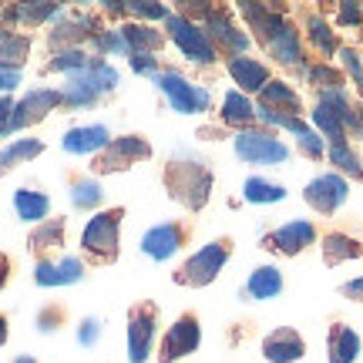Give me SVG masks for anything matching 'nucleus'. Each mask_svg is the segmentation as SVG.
I'll use <instances>...</instances> for the list:
<instances>
[{
  "instance_id": "1",
  "label": "nucleus",
  "mask_w": 363,
  "mask_h": 363,
  "mask_svg": "<svg viewBox=\"0 0 363 363\" xmlns=\"http://www.w3.org/2000/svg\"><path fill=\"white\" fill-rule=\"evenodd\" d=\"M233 13L246 24V34L269 54L276 65L289 67V71H296V74L306 71L303 34H299V27L289 21V13H286L283 7L256 4V0H239Z\"/></svg>"
},
{
  "instance_id": "2",
  "label": "nucleus",
  "mask_w": 363,
  "mask_h": 363,
  "mask_svg": "<svg viewBox=\"0 0 363 363\" xmlns=\"http://www.w3.org/2000/svg\"><path fill=\"white\" fill-rule=\"evenodd\" d=\"M162 185L169 192L172 202H179L185 212H202L212 202V189H216V172L212 162L195 155L189 148L172 152L165 169H162Z\"/></svg>"
},
{
  "instance_id": "3",
  "label": "nucleus",
  "mask_w": 363,
  "mask_h": 363,
  "mask_svg": "<svg viewBox=\"0 0 363 363\" xmlns=\"http://www.w3.org/2000/svg\"><path fill=\"white\" fill-rule=\"evenodd\" d=\"M235 252V239L233 235H219V239H212L206 246H199L189 256V259H182L172 272V283L175 286H185V289H206L219 279V272L225 269V262L233 259Z\"/></svg>"
},
{
  "instance_id": "4",
  "label": "nucleus",
  "mask_w": 363,
  "mask_h": 363,
  "mask_svg": "<svg viewBox=\"0 0 363 363\" xmlns=\"http://www.w3.org/2000/svg\"><path fill=\"white\" fill-rule=\"evenodd\" d=\"M118 67L108 65L104 57H91V65L78 74H67L65 88H61V98H65L67 108H91L101 98H108L111 91L118 88Z\"/></svg>"
},
{
  "instance_id": "5",
  "label": "nucleus",
  "mask_w": 363,
  "mask_h": 363,
  "mask_svg": "<svg viewBox=\"0 0 363 363\" xmlns=\"http://www.w3.org/2000/svg\"><path fill=\"white\" fill-rule=\"evenodd\" d=\"M121 222H125V208L121 206L94 212L81 229V252L91 262H101V266L115 262L118 252H121Z\"/></svg>"
},
{
  "instance_id": "6",
  "label": "nucleus",
  "mask_w": 363,
  "mask_h": 363,
  "mask_svg": "<svg viewBox=\"0 0 363 363\" xmlns=\"http://www.w3.org/2000/svg\"><path fill=\"white\" fill-rule=\"evenodd\" d=\"M162 98L169 101V108L175 115H208L212 111V91L206 84H195L182 74L179 67H162L152 78Z\"/></svg>"
},
{
  "instance_id": "7",
  "label": "nucleus",
  "mask_w": 363,
  "mask_h": 363,
  "mask_svg": "<svg viewBox=\"0 0 363 363\" xmlns=\"http://www.w3.org/2000/svg\"><path fill=\"white\" fill-rule=\"evenodd\" d=\"M233 152L242 165H259V169H276V165H286L293 148L269 128H249L233 135Z\"/></svg>"
},
{
  "instance_id": "8",
  "label": "nucleus",
  "mask_w": 363,
  "mask_h": 363,
  "mask_svg": "<svg viewBox=\"0 0 363 363\" xmlns=\"http://www.w3.org/2000/svg\"><path fill=\"white\" fill-rule=\"evenodd\" d=\"M199 27L206 30L208 44L216 48L219 57H235V54H246L252 38L246 34V27L239 24V17L233 13V7H216L208 4V11L199 17Z\"/></svg>"
},
{
  "instance_id": "9",
  "label": "nucleus",
  "mask_w": 363,
  "mask_h": 363,
  "mask_svg": "<svg viewBox=\"0 0 363 363\" xmlns=\"http://www.w3.org/2000/svg\"><path fill=\"white\" fill-rule=\"evenodd\" d=\"M158 303L142 299L128 306V326H125V340H128V363H148L158 347Z\"/></svg>"
},
{
  "instance_id": "10",
  "label": "nucleus",
  "mask_w": 363,
  "mask_h": 363,
  "mask_svg": "<svg viewBox=\"0 0 363 363\" xmlns=\"http://www.w3.org/2000/svg\"><path fill=\"white\" fill-rule=\"evenodd\" d=\"M165 38L179 48V54L185 61H192V65H199V67L219 65V54H216V48L208 44L206 30L195 24V21H189L185 13L172 11L169 17H165Z\"/></svg>"
},
{
  "instance_id": "11",
  "label": "nucleus",
  "mask_w": 363,
  "mask_h": 363,
  "mask_svg": "<svg viewBox=\"0 0 363 363\" xmlns=\"http://www.w3.org/2000/svg\"><path fill=\"white\" fill-rule=\"evenodd\" d=\"M152 142L145 138V135H118L108 142L104 152L91 158V172L94 175H115V172H128L135 165H142L152 158Z\"/></svg>"
},
{
  "instance_id": "12",
  "label": "nucleus",
  "mask_w": 363,
  "mask_h": 363,
  "mask_svg": "<svg viewBox=\"0 0 363 363\" xmlns=\"http://www.w3.org/2000/svg\"><path fill=\"white\" fill-rule=\"evenodd\" d=\"M316 242H320V233L310 219H289L259 235V249H266L269 256H283V259H296Z\"/></svg>"
},
{
  "instance_id": "13",
  "label": "nucleus",
  "mask_w": 363,
  "mask_h": 363,
  "mask_svg": "<svg viewBox=\"0 0 363 363\" xmlns=\"http://www.w3.org/2000/svg\"><path fill=\"white\" fill-rule=\"evenodd\" d=\"M202 347V323L192 310H185L175 316V323L162 333L155 347V360L158 363H179L185 357H192L195 350Z\"/></svg>"
},
{
  "instance_id": "14",
  "label": "nucleus",
  "mask_w": 363,
  "mask_h": 363,
  "mask_svg": "<svg viewBox=\"0 0 363 363\" xmlns=\"http://www.w3.org/2000/svg\"><path fill=\"white\" fill-rule=\"evenodd\" d=\"M189 239H192V222L169 219V222L152 225V229H145L138 249H142V256H148L152 262H169L189 246Z\"/></svg>"
},
{
  "instance_id": "15",
  "label": "nucleus",
  "mask_w": 363,
  "mask_h": 363,
  "mask_svg": "<svg viewBox=\"0 0 363 363\" xmlns=\"http://www.w3.org/2000/svg\"><path fill=\"white\" fill-rule=\"evenodd\" d=\"M61 104H65L61 88H34V91H27L21 101H13L11 121H7V128H4V138L30 128V125H38V121H44V118L51 115V111H57Z\"/></svg>"
},
{
  "instance_id": "16",
  "label": "nucleus",
  "mask_w": 363,
  "mask_h": 363,
  "mask_svg": "<svg viewBox=\"0 0 363 363\" xmlns=\"http://www.w3.org/2000/svg\"><path fill=\"white\" fill-rule=\"evenodd\" d=\"M347 199H350V182L337 172H323V175L306 182V189H303V202L316 216H337L347 206Z\"/></svg>"
},
{
  "instance_id": "17",
  "label": "nucleus",
  "mask_w": 363,
  "mask_h": 363,
  "mask_svg": "<svg viewBox=\"0 0 363 363\" xmlns=\"http://www.w3.org/2000/svg\"><path fill=\"white\" fill-rule=\"evenodd\" d=\"M259 353L266 363H299L306 357V340L296 326H276L259 340Z\"/></svg>"
},
{
  "instance_id": "18",
  "label": "nucleus",
  "mask_w": 363,
  "mask_h": 363,
  "mask_svg": "<svg viewBox=\"0 0 363 363\" xmlns=\"http://www.w3.org/2000/svg\"><path fill=\"white\" fill-rule=\"evenodd\" d=\"M256 108H259V111H272V115H286V118L306 115V104L299 98V91L283 78H272L269 84L256 94Z\"/></svg>"
},
{
  "instance_id": "19",
  "label": "nucleus",
  "mask_w": 363,
  "mask_h": 363,
  "mask_svg": "<svg viewBox=\"0 0 363 363\" xmlns=\"http://www.w3.org/2000/svg\"><path fill=\"white\" fill-rule=\"evenodd\" d=\"M225 71H229V78H233L235 91H242L246 98L259 94V91L272 81L269 65H262L259 57H249V54H235V57H225Z\"/></svg>"
},
{
  "instance_id": "20",
  "label": "nucleus",
  "mask_w": 363,
  "mask_h": 363,
  "mask_svg": "<svg viewBox=\"0 0 363 363\" xmlns=\"http://www.w3.org/2000/svg\"><path fill=\"white\" fill-rule=\"evenodd\" d=\"M101 30V24L91 17V13H67L54 24V30L48 34L54 51H65V48H81L84 40H91L94 34Z\"/></svg>"
},
{
  "instance_id": "21",
  "label": "nucleus",
  "mask_w": 363,
  "mask_h": 363,
  "mask_svg": "<svg viewBox=\"0 0 363 363\" xmlns=\"http://www.w3.org/2000/svg\"><path fill=\"white\" fill-rule=\"evenodd\" d=\"M65 7L61 4H11L0 11V30H17V27H38L48 21H61Z\"/></svg>"
},
{
  "instance_id": "22",
  "label": "nucleus",
  "mask_w": 363,
  "mask_h": 363,
  "mask_svg": "<svg viewBox=\"0 0 363 363\" xmlns=\"http://www.w3.org/2000/svg\"><path fill=\"white\" fill-rule=\"evenodd\" d=\"M283 289H286V279H283V272H279V266L259 262V266L246 276L239 296L246 299V303H269V299H276Z\"/></svg>"
},
{
  "instance_id": "23",
  "label": "nucleus",
  "mask_w": 363,
  "mask_h": 363,
  "mask_svg": "<svg viewBox=\"0 0 363 363\" xmlns=\"http://www.w3.org/2000/svg\"><path fill=\"white\" fill-rule=\"evenodd\" d=\"M84 279V259L78 256H61V259H40L34 266V283L40 289H54V286H74Z\"/></svg>"
},
{
  "instance_id": "24",
  "label": "nucleus",
  "mask_w": 363,
  "mask_h": 363,
  "mask_svg": "<svg viewBox=\"0 0 363 363\" xmlns=\"http://www.w3.org/2000/svg\"><path fill=\"white\" fill-rule=\"evenodd\" d=\"M219 125L233 135L256 128V101L246 98L242 91H225L219 104Z\"/></svg>"
},
{
  "instance_id": "25",
  "label": "nucleus",
  "mask_w": 363,
  "mask_h": 363,
  "mask_svg": "<svg viewBox=\"0 0 363 363\" xmlns=\"http://www.w3.org/2000/svg\"><path fill=\"white\" fill-rule=\"evenodd\" d=\"M363 353L360 333L347 323H330L326 330V363H357Z\"/></svg>"
},
{
  "instance_id": "26",
  "label": "nucleus",
  "mask_w": 363,
  "mask_h": 363,
  "mask_svg": "<svg viewBox=\"0 0 363 363\" xmlns=\"http://www.w3.org/2000/svg\"><path fill=\"white\" fill-rule=\"evenodd\" d=\"M115 135L108 131V125H78V128H71L61 138V148H65L67 155H98V152H104L108 148V142H111Z\"/></svg>"
},
{
  "instance_id": "27",
  "label": "nucleus",
  "mask_w": 363,
  "mask_h": 363,
  "mask_svg": "<svg viewBox=\"0 0 363 363\" xmlns=\"http://www.w3.org/2000/svg\"><path fill=\"white\" fill-rule=\"evenodd\" d=\"M65 233H67V219H44L40 225H34L30 235H27L30 256H38V262L51 259V252L65 246Z\"/></svg>"
},
{
  "instance_id": "28",
  "label": "nucleus",
  "mask_w": 363,
  "mask_h": 363,
  "mask_svg": "<svg viewBox=\"0 0 363 363\" xmlns=\"http://www.w3.org/2000/svg\"><path fill=\"white\" fill-rule=\"evenodd\" d=\"M343 115H347V111H340V108H333V104L313 101L310 125H313V131H316L326 145L350 142V138H347V128H343Z\"/></svg>"
},
{
  "instance_id": "29",
  "label": "nucleus",
  "mask_w": 363,
  "mask_h": 363,
  "mask_svg": "<svg viewBox=\"0 0 363 363\" xmlns=\"http://www.w3.org/2000/svg\"><path fill=\"white\" fill-rule=\"evenodd\" d=\"M303 30H306V40H310V48L320 54V61H330V57H337V51H340L337 30H333V24H330V21H326L320 11H310V13H306V24H303Z\"/></svg>"
},
{
  "instance_id": "30",
  "label": "nucleus",
  "mask_w": 363,
  "mask_h": 363,
  "mask_svg": "<svg viewBox=\"0 0 363 363\" xmlns=\"http://www.w3.org/2000/svg\"><path fill=\"white\" fill-rule=\"evenodd\" d=\"M118 30H121V38H125L131 54H158L162 44L169 40L165 30H158V27H152V24H138V21H125Z\"/></svg>"
},
{
  "instance_id": "31",
  "label": "nucleus",
  "mask_w": 363,
  "mask_h": 363,
  "mask_svg": "<svg viewBox=\"0 0 363 363\" xmlns=\"http://www.w3.org/2000/svg\"><path fill=\"white\" fill-rule=\"evenodd\" d=\"M320 252H323L326 266H340V262H350V259H363V242L353 239L347 233H326L320 235Z\"/></svg>"
},
{
  "instance_id": "32",
  "label": "nucleus",
  "mask_w": 363,
  "mask_h": 363,
  "mask_svg": "<svg viewBox=\"0 0 363 363\" xmlns=\"http://www.w3.org/2000/svg\"><path fill=\"white\" fill-rule=\"evenodd\" d=\"M13 212L21 222L40 225V222L51 216V195L38 192V189H17L13 192Z\"/></svg>"
},
{
  "instance_id": "33",
  "label": "nucleus",
  "mask_w": 363,
  "mask_h": 363,
  "mask_svg": "<svg viewBox=\"0 0 363 363\" xmlns=\"http://www.w3.org/2000/svg\"><path fill=\"white\" fill-rule=\"evenodd\" d=\"M38 155H44V142L40 138H13L7 148H0V179L13 172L24 162H34Z\"/></svg>"
},
{
  "instance_id": "34",
  "label": "nucleus",
  "mask_w": 363,
  "mask_h": 363,
  "mask_svg": "<svg viewBox=\"0 0 363 363\" xmlns=\"http://www.w3.org/2000/svg\"><path fill=\"white\" fill-rule=\"evenodd\" d=\"M283 199H286V185H279V182L262 179V175H249L242 182V202H249V206H276Z\"/></svg>"
},
{
  "instance_id": "35",
  "label": "nucleus",
  "mask_w": 363,
  "mask_h": 363,
  "mask_svg": "<svg viewBox=\"0 0 363 363\" xmlns=\"http://www.w3.org/2000/svg\"><path fill=\"white\" fill-rule=\"evenodd\" d=\"M30 57V34H17V30H0V67L21 71Z\"/></svg>"
},
{
  "instance_id": "36",
  "label": "nucleus",
  "mask_w": 363,
  "mask_h": 363,
  "mask_svg": "<svg viewBox=\"0 0 363 363\" xmlns=\"http://www.w3.org/2000/svg\"><path fill=\"white\" fill-rule=\"evenodd\" d=\"M326 162L333 165L337 175H343L347 182H363V162L360 155L353 152L350 142H340V145H326Z\"/></svg>"
},
{
  "instance_id": "37",
  "label": "nucleus",
  "mask_w": 363,
  "mask_h": 363,
  "mask_svg": "<svg viewBox=\"0 0 363 363\" xmlns=\"http://www.w3.org/2000/svg\"><path fill=\"white\" fill-rule=\"evenodd\" d=\"M303 81H306L313 91H340V88H347L343 71H340L337 65H330V61H313V65H306Z\"/></svg>"
},
{
  "instance_id": "38",
  "label": "nucleus",
  "mask_w": 363,
  "mask_h": 363,
  "mask_svg": "<svg viewBox=\"0 0 363 363\" xmlns=\"http://www.w3.org/2000/svg\"><path fill=\"white\" fill-rule=\"evenodd\" d=\"M71 206L78 208V212H94V208L104 202V189L98 179H91V175H84V179H74L71 182Z\"/></svg>"
},
{
  "instance_id": "39",
  "label": "nucleus",
  "mask_w": 363,
  "mask_h": 363,
  "mask_svg": "<svg viewBox=\"0 0 363 363\" xmlns=\"http://www.w3.org/2000/svg\"><path fill=\"white\" fill-rule=\"evenodd\" d=\"M91 65V54L84 51V48H65V51H54V57L48 61V74H78V71H84V67Z\"/></svg>"
},
{
  "instance_id": "40",
  "label": "nucleus",
  "mask_w": 363,
  "mask_h": 363,
  "mask_svg": "<svg viewBox=\"0 0 363 363\" xmlns=\"http://www.w3.org/2000/svg\"><path fill=\"white\" fill-rule=\"evenodd\" d=\"M125 13L135 17L138 24H155V21L165 24V17L172 13V7L169 4H158V0H128V4H125Z\"/></svg>"
},
{
  "instance_id": "41",
  "label": "nucleus",
  "mask_w": 363,
  "mask_h": 363,
  "mask_svg": "<svg viewBox=\"0 0 363 363\" xmlns=\"http://www.w3.org/2000/svg\"><path fill=\"white\" fill-rule=\"evenodd\" d=\"M91 44H94L98 57H131L128 44H125V38H121L118 27H111V30H98V34L91 38Z\"/></svg>"
},
{
  "instance_id": "42",
  "label": "nucleus",
  "mask_w": 363,
  "mask_h": 363,
  "mask_svg": "<svg viewBox=\"0 0 363 363\" xmlns=\"http://www.w3.org/2000/svg\"><path fill=\"white\" fill-rule=\"evenodd\" d=\"M293 138H296V152L303 158H310V162H323V158H326V142L316 135V131H313L310 121H306V125H303Z\"/></svg>"
},
{
  "instance_id": "43",
  "label": "nucleus",
  "mask_w": 363,
  "mask_h": 363,
  "mask_svg": "<svg viewBox=\"0 0 363 363\" xmlns=\"http://www.w3.org/2000/svg\"><path fill=\"white\" fill-rule=\"evenodd\" d=\"M65 323H67V306L65 303H48V306H40L38 316H34V326H38V333H44V337L57 333Z\"/></svg>"
},
{
  "instance_id": "44",
  "label": "nucleus",
  "mask_w": 363,
  "mask_h": 363,
  "mask_svg": "<svg viewBox=\"0 0 363 363\" xmlns=\"http://www.w3.org/2000/svg\"><path fill=\"white\" fill-rule=\"evenodd\" d=\"M340 71H343V78H350L353 84H357V91L363 94V57L357 54V48H350V44H340Z\"/></svg>"
},
{
  "instance_id": "45",
  "label": "nucleus",
  "mask_w": 363,
  "mask_h": 363,
  "mask_svg": "<svg viewBox=\"0 0 363 363\" xmlns=\"http://www.w3.org/2000/svg\"><path fill=\"white\" fill-rule=\"evenodd\" d=\"M337 27L340 30H360L363 27V4L357 0H343L337 7Z\"/></svg>"
},
{
  "instance_id": "46",
  "label": "nucleus",
  "mask_w": 363,
  "mask_h": 363,
  "mask_svg": "<svg viewBox=\"0 0 363 363\" xmlns=\"http://www.w3.org/2000/svg\"><path fill=\"white\" fill-rule=\"evenodd\" d=\"M104 333V323L101 316H84L78 323V347H84V350H91V347H98V340H101Z\"/></svg>"
},
{
  "instance_id": "47",
  "label": "nucleus",
  "mask_w": 363,
  "mask_h": 363,
  "mask_svg": "<svg viewBox=\"0 0 363 363\" xmlns=\"http://www.w3.org/2000/svg\"><path fill=\"white\" fill-rule=\"evenodd\" d=\"M128 65L135 74H142V78H155L158 71H162V65H158V54H131Z\"/></svg>"
},
{
  "instance_id": "48",
  "label": "nucleus",
  "mask_w": 363,
  "mask_h": 363,
  "mask_svg": "<svg viewBox=\"0 0 363 363\" xmlns=\"http://www.w3.org/2000/svg\"><path fill=\"white\" fill-rule=\"evenodd\" d=\"M343 128H347V138H357V142H363V104L353 101L350 111L343 115Z\"/></svg>"
},
{
  "instance_id": "49",
  "label": "nucleus",
  "mask_w": 363,
  "mask_h": 363,
  "mask_svg": "<svg viewBox=\"0 0 363 363\" xmlns=\"http://www.w3.org/2000/svg\"><path fill=\"white\" fill-rule=\"evenodd\" d=\"M340 296L350 299V303H357V306H363V276H357V279H350V283L340 286Z\"/></svg>"
},
{
  "instance_id": "50",
  "label": "nucleus",
  "mask_w": 363,
  "mask_h": 363,
  "mask_svg": "<svg viewBox=\"0 0 363 363\" xmlns=\"http://www.w3.org/2000/svg\"><path fill=\"white\" fill-rule=\"evenodd\" d=\"M21 84V71H11V67H0V98L11 94L13 88Z\"/></svg>"
},
{
  "instance_id": "51",
  "label": "nucleus",
  "mask_w": 363,
  "mask_h": 363,
  "mask_svg": "<svg viewBox=\"0 0 363 363\" xmlns=\"http://www.w3.org/2000/svg\"><path fill=\"white\" fill-rule=\"evenodd\" d=\"M11 111H13V98L4 94V98H0V138H4V128H7V121H11Z\"/></svg>"
},
{
  "instance_id": "52",
  "label": "nucleus",
  "mask_w": 363,
  "mask_h": 363,
  "mask_svg": "<svg viewBox=\"0 0 363 363\" xmlns=\"http://www.w3.org/2000/svg\"><path fill=\"white\" fill-rule=\"evenodd\" d=\"M7 279H11V256L0 252V289L7 286Z\"/></svg>"
},
{
  "instance_id": "53",
  "label": "nucleus",
  "mask_w": 363,
  "mask_h": 363,
  "mask_svg": "<svg viewBox=\"0 0 363 363\" xmlns=\"http://www.w3.org/2000/svg\"><path fill=\"white\" fill-rule=\"evenodd\" d=\"M222 135H225V128H199V138H208V142H222Z\"/></svg>"
},
{
  "instance_id": "54",
  "label": "nucleus",
  "mask_w": 363,
  "mask_h": 363,
  "mask_svg": "<svg viewBox=\"0 0 363 363\" xmlns=\"http://www.w3.org/2000/svg\"><path fill=\"white\" fill-rule=\"evenodd\" d=\"M7 337H11V323H7V316L0 313V347L7 343Z\"/></svg>"
},
{
  "instance_id": "55",
  "label": "nucleus",
  "mask_w": 363,
  "mask_h": 363,
  "mask_svg": "<svg viewBox=\"0 0 363 363\" xmlns=\"http://www.w3.org/2000/svg\"><path fill=\"white\" fill-rule=\"evenodd\" d=\"M11 363H38L34 357H17V360H11Z\"/></svg>"
}]
</instances>
